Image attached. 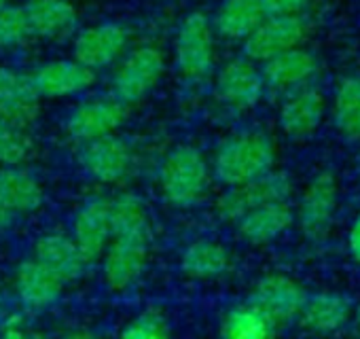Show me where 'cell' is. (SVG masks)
<instances>
[{
  "instance_id": "cell-36",
  "label": "cell",
  "mask_w": 360,
  "mask_h": 339,
  "mask_svg": "<svg viewBox=\"0 0 360 339\" xmlns=\"http://www.w3.org/2000/svg\"><path fill=\"white\" fill-rule=\"evenodd\" d=\"M15 223V215L11 210H7L3 204H0V234H5L13 227Z\"/></svg>"
},
{
  "instance_id": "cell-8",
  "label": "cell",
  "mask_w": 360,
  "mask_h": 339,
  "mask_svg": "<svg viewBox=\"0 0 360 339\" xmlns=\"http://www.w3.org/2000/svg\"><path fill=\"white\" fill-rule=\"evenodd\" d=\"M337 196V179L330 172L316 174L307 185L299 206V227L309 242L320 244L328 238L335 219Z\"/></svg>"
},
{
  "instance_id": "cell-38",
  "label": "cell",
  "mask_w": 360,
  "mask_h": 339,
  "mask_svg": "<svg viewBox=\"0 0 360 339\" xmlns=\"http://www.w3.org/2000/svg\"><path fill=\"white\" fill-rule=\"evenodd\" d=\"M354 320H356V326H358V331H360V303H358V307H356V312H354Z\"/></svg>"
},
{
  "instance_id": "cell-7",
  "label": "cell",
  "mask_w": 360,
  "mask_h": 339,
  "mask_svg": "<svg viewBox=\"0 0 360 339\" xmlns=\"http://www.w3.org/2000/svg\"><path fill=\"white\" fill-rule=\"evenodd\" d=\"M77 161L83 172L98 183L112 185L123 181L134 165V151L127 140L110 134L98 140L83 142Z\"/></svg>"
},
{
  "instance_id": "cell-10",
  "label": "cell",
  "mask_w": 360,
  "mask_h": 339,
  "mask_svg": "<svg viewBox=\"0 0 360 339\" xmlns=\"http://www.w3.org/2000/svg\"><path fill=\"white\" fill-rule=\"evenodd\" d=\"M307 32L301 15H274L265 18L261 26L244 41V53L250 62H267L284 51L299 47Z\"/></svg>"
},
{
  "instance_id": "cell-40",
  "label": "cell",
  "mask_w": 360,
  "mask_h": 339,
  "mask_svg": "<svg viewBox=\"0 0 360 339\" xmlns=\"http://www.w3.org/2000/svg\"><path fill=\"white\" fill-rule=\"evenodd\" d=\"M30 339H49V337H45V335H32Z\"/></svg>"
},
{
  "instance_id": "cell-5",
  "label": "cell",
  "mask_w": 360,
  "mask_h": 339,
  "mask_svg": "<svg viewBox=\"0 0 360 339\" xmlns=\"http://www.w3.org/2000/svg\"><path fill=\"white\" fill-rule=\"evenodd\" d=\"M176 66L187 79H204L214 66V34L204 13H191L183 20L174 45Z\"/></svg>"
},
{
  "instance_id": "cell-19",
  "label": "cell",
  "mask_w": 360,
  "mask_h": 339,
  "mask_svg": "<svg viewBox=\"0 0 360 339\" xmlns=\"http://www.w3.org/2000/svg\"><path fill=\"white\" fill-rule=\"evenodd\" d=\"M318 72V60L307 49L295 47L263 62V83L274 91H295L311 81Z\"/></svg>"
},
{
  "instance_id": "cell-18",
  "label": "cell",
  "mask_w": 360,
  "mask_h": 339,
  "mask_svg": "<svg viewBox=\"0 0 360 339\" xmlns=\"http://www.w3.org/2000/svg\"><path fill=\"white\" fill-rule=\"evenodd\" d=\"M30 79L41 98H66L91 87L96 72L77 60H56L43 64Z\"/></svg>"
},
{
  "instance_id": "cell-14",
  "label": "cell",
  "mask_w": 360,
  "mask_h": 339,
  "mask_svg": "<svg viewBox=\"0 0 360 339\" xmlns=\"http://www.w3.org/2000/svg\"><path fill=\"white\" fill-rule=\"evenodd\" d=\"M326 102L318 87L303 85L286 96L280 106V127L292 140H305L314 136L324 119Z\"/></svg>"
},
{
  "instance_id": "cell-28",
  "label": "cell",
  "mask_w": 360,
  "mask_h": 339,
  "mask_svg": "<svg viewBox=\"0 0 360 339\" xmlns=\"http://www.w3.org/2000/svg\"><path fill=\"white\" fill-rule=\"evenodd\" d=\"M276 322L252 303L229 309L221 322V339H276Z\"/></svg>"
},
{
  "instance_id": "cell-15",
  "label": "cell",
  "mask_w": 360,
  "mask_h": 339,
  "mask_svg": "<svg viewBox=\"0 0 360 339\" xmlns=\"http://www.w3.org/2000/svg\"><path fill=\"white\" fill-rule=\"evenodd\" d=\"M79 250L91 263L100 259L112 238V219H110V200L91 198L87 200L75 217L72 236Z\"/></svg>"
},
{
  "instance_id": "cell-30",
  "label": "cell",
  "mask_w": 360,
  "mask_h": 339,
  "mask_svg": "<svg viewBox=\"0 0 360 339\" xmlns=\"http://www.w3.org/2000/svg\"><path fill=\"white\" fill-rule=\"evenodd\" d=\"M32 153V142L26 132L7 119L0 117V163L3 165H20Z\"/></svg>"
},
{
  "instance_id": "cell-37",
  "label": "cell",
  "mask_w": 360,
  "mask_h": 339,
  "mask_svg": "<svg viewBox=\"0 0 360 339\" xmlns=\"http://www.w3.org/2000/svg\"><path fill=\"white\" fill-rule=\"evenodd\" d=\"M62 339H100L96 333H89V331H72L68 335H64Z\"/></svg>"
},
{
  "instance_id": "cell-26",
  "label": "cell",
  "mask_w": 360,
  "mask_h": 339,
  "mask_svg": "<svg viewBox=\"0 0 360 339\" xmlns=\"http://www.w3.org/2000/svg\"><path fill=\"white\" fill-rule=\"evenodd\" d=\"M265 18L261 0H225L217 11L214 26L225 39L246 41Z\"/></svg>"
},
{
  "instance_id": "cell-34",
  "label": "cell",
  "mask_w": 360,
  "mask_h": 339,
  "mask_svg": "<svg viewBox=\"0 0 360 339\" xmlns=\"http://www.w3.org/2000/svg\"><path fill=\"white\" fill-rule=\"evenodd\" d=\"M347 248H349L352 259L360 265V215L356 217V221H354V225H352V229H349Z\"/></svg>"
},
{
  "instance_id": "cell-16",
  "label": "cell",
  "mask_w": 360,
  "mask_h": 339,
  "mask_svg": "<svg viewBox=\"0 0 360 339\" xmlns=\"http://www.w3.org/2000/svg\"><path fill=\"white\" fill-rule=\"evenodd\" d=\"M37 263H41L47 271H51L62 284L79 280L89 261L79 250L75 240L66 234H47L37 240L34 244V257Z\"/></svg>"
},
{
  "instance_id": "cell-35",
  "label": "cell",
  "mask_w": 360,
  "mask_h": 339,
  "mask_svg": "<svg viewBox=\"0 0 360 339\" xmlns=\"http://www.w3.org/2000/svg\"><path fill=\"white\" fill-rule=\"evenodd\" d=\"M30 337L32 335L24 326H20L18 322H9L3 328V333H0V339H30Z\"/></svg>"
},
{
  "instance_id": "cell-24",
  "label": "cell",
  "mask_w": 360,
  "mask_h": 339,
  "mask_svg": "<svg viewBox=\"0 0 360 339\" xmlns=\"http://www.w3.org/2000/svg\"><path fill=\"white\" fill-rule=\"evenodd\" d=\"M24 11L32 37L60 39L77 26V9L68 0H30Z\"/></svg>"
},
{
  "instance_id": "cell-20",
  "label": "cell",
  "mask_w": 360,
  "mask_h": 339,
  "mask_svg": "<svg viewBox=\"0 0 360 339\" xmlns=\"http://www.w3.org/2000/svg\"><path fill=\"white\" fill-rule=\"evenodd\" d=\"M64 284L34 259L24 261L15 271V293L20 303L30 312H43L58 303Z\"/></svg>"
},
{
  "instance_id": "cell-6",
  "label": "cell",
  "mask_w": 360,
  "mask_h": 339,
  "mask_svg": "<svg viewBox=\"0 0 360 339\" xmlns=\"http://www.w3.org/2000/svg\"><path fill=\"white\" fill-rule=\"evenodd\" d=\"M165 60L155 47H140L131 51L112 75V98L129 106L148 96L159 83Z\"/></svg>"
},
{
  "instance_id": "cell-41",
  "label": "cell",
  "mask_w": 360,
  "mask_h": 339,
  "mask_svg": "<svg viewBox=\"0 0 360 339\" xmlns=\"http://www.w3.org/2000/svg\"><path fill=\"white\" fill-rule=\"evenodd\" d=\"M358 163H360V159H358Z\"/></svg>"
},
{
  "instance_id": "cell-33",
  "label": "cell",
  "mask_w": 360,
  "mask_h": 339,
  "mask_svg": "<svg viewBox=\"0 0 360 339\" xmlns=\"http://www.w3.org/2000/svg\"><path fill=\"white\" fill-rule=\"evenodd\" d=\"M261 5H263L267 18H274V15H299L309 5V0H261Z\"/></svg>"
},
{
  "instance_id": "cell-13",
  "label": "cell",
  "mask_w": 360,
  "mask_h": 339,
  "mask_svg": "<svg viewBox=\"0 0 360 339\" xmlns=\"http://www.w3.org/2000/svg\"><path fill=\"white\" fill-rule=\"evenodd\" d=\"M214 89L223 104L246 110L259 104L265 91V83L261 70L248 58H236L221 68Z\"/></svg>"
},
{
  "instance_id": "cell-29",
  "label": "cell",
  "mask_w": 360,
  "mask_h": 339,
  "mask_svg": "<svg viewBox=\"0 0 360 339\" xmlns=\"http://www.w3.org/2000/svg\"><path fill=\"white\" fill-rule=\"evenodd\" d=\"M110 219H112V236L127 231H148V215L140 198L131 193L117 196L110 200Z\"/></svg>"
},
{
  "instance_id": "cell-9",
  "label": "cell",
  "mask_w": 360,
  "mask_h": 339,
  "mask_svg": "<svg viewBox=\"0 0 360 339\" xmlns=\"http://www.w3.org/2000/svg\"><path fill=\"white\" fill-rule=\"evenodd\" d=\"M307 299V290L286 274L263 276L250 295V303L261 309L276 324L290 322L299 318Z\"/></svg>"
},
{
  "instance_id": "cell-2",
  "label": "cell",
  "mask_w": 360,
  "mask_h": 339,
  "mask_svg": "<svg viewBox=\"0 0 360 339\" xmlns=\"http://www.w3.org/2000/svg\"><path fill=\"white\" fill-rule=\"evenodd\" d=\"M210 165L200 148L180 144L172 148L159 167V189L174 208H191L208 193Z\"/></svg>"
},
{
  "instance_id": "cell-27",
  "label": "cell",
  "mask_w": 360,
  "mask_h": 339,
  "mask_svg": "<svg viewBox=\"0 0 360 339\" xmlns=\"http://www.w3.org/2000/svg\"><path fill=\"white\" fill-rule=\"evenodd\" d=\"M333 123L343 140H360V77L339 81L333 98Z\"/></svg>"
},
{
  "instance_id": "cell-17",
  "label": "cell",
  "mask_w": 360,
  "mask_h": 339,
  "mask_svg": "<svg viewBox=\"0 0 360 339\" xmlns=\"http://www.w3.org/2000/svg\"><path fill=\"white\" fill-rule=\"evenodd\" d=\"M39 100L30 77L0 66V117L26 129L39 117Z\"/></svg>"
},
{
  "instance_id": "cell-12",
  "label": "cell",
  "mask_w": 360,
  "mask_h": 339,
  "mask_svg": "<svg viewBox=\"0 0 360 339\" xmlns=\"http://www.w3.org/2000/svg\"><path fill=\"white\" fill-rule=\"evenodd\" d=\"M127 41H129V32L121 24L106 22V24L91 26L75 39V47H72L75 60L96 72L117 62L125 51Z\"/></svg>"
},
{
  "instance_id": "cell-4",
  "label": "cell",
  "mask_w": 360,
  "mask_h": 339,
  "mask_svg": "<svg viewBox=\"0 0 360 339\" xmlns=\"http://www.w3.org/2000/svg\"><path fill=\"white\" fill-rule=\"evenodd\" d=\"M102 257V276L108 288L125 290L134 286L146 267L148 231H127L112 236Z\"/></svg>"
},
{
  "instance_id": "cell-32",
  "label": "cell",
  "mask_w": 360,
  "mask_h": 339,
  "mask_svg": "<svg viewBox=\"0 0 360 339\" xmlns=\"http://www.w3.org/2000/svg\"><path fill=\"white\" fill-rule=\"evenodd\" d=\"M119 339H172V335L157 314H142L125 324Z\"/></svg>"
},
{
  "instance_id": "cell-21",
  "label": "cell",
  "mask_w": 360,
  "mask_h": 339,
  "mask_svg": "<svg viewBox=\"0 0 360 339\" xmlns=\"http://www.w3.org/2000/svg\"><path fill=\"white\" fill-rule=\"evenodd\" d=\"M43 187L32 172L22 165H0V204L18 215H28L41 208Z\"/></svg>"
},
{
  "instance_id": "cell-3",
  "label": "cell",
  "mask_w": 360,
  "mask_h": 339,
  "mask_svg": "<svg viewBox=\"0 0 360 339\" xmlns=\"http://www.w3.org/2000/svg\"><path fill=\"white\" fill-rule=\"evenodd\" d=\"M292 193V183L286 172L271 170L265 177L255 179L244 185L227 187V191L217 202V212L223 221L238 223L244 215H248L255 208L286 202Z\"/></svg>"
},
{
  "instance_id": "cell-22",
  "label": "cell",
  "mask_w": 360,
  "mask_h": 339,
  "mask_svg": "<svg viewBox=\"0 0 360 339\" xmlns=\"http://www.w3.org/2000/svg\"><path fill=\"white\" fill-rule=\"evenodd\" d=\"M349 312L352 307L347 297L324 290V293L307 295L299 318L305 331L314 335H333L347 324Z\"/></svg>"
},
{
  "instance_id": "cell-31",
  "label": "cell",
  "mask_w": 360,
  "mask_h": 339,
  "mask_svg": "<svg viewBox=\"0 0 360 339\" xmlns=\"http://www.w3.org/2000/svg\"><path fill=\"white\" fill-rule=\"evenodd\" d=\"M32 37L24 7L7 5L0 11V47H18Z\"/></svg>"
},
{
  "instance_id": "cell-1",
  "label": "cell",
  "mask_w": 360,
  "mask_h": 339,
  "mask_svg": "<svg viewBox=\"0 0 360 339\" xmlns=\"http://www.w3.org/2000/svg\"><path fill=\"white\" fill-rule=\"evenodd\" d=\"M276 163V144L263 132H244L227 138L214 155V177L227 187L265 177Z\"/></svg>"
},
{
  "instance_id": "cell-11",
  "label": "cell",
  "mask_w": 360,
  "mask_h": 339,
  "mask_svg": "<svg viewBox=\"0 0 360 339\" xmlns=\"http://www.w3.org/2000/svg\"><path fill=\"white\" fill-rule=\"evenodd\" d=\"M127 117V106L115 98H98L77 106L68 121L66 132L77 142H89L115 134Z\"/></svg>"
},
{
  "instance_id": "cell-23",
  "label": "cell",
  "mask_w": 360,
  "mask_h": 339,
  "mask_svg": "<svg viewBox=\"0 0 360 339\" xmlns=\"http://www.w3.org/2000/svg\"><path fill=\"white\" fill-rule=\"evenodd\" d=\"M295 221L292 208L286 202L267 204L250 210L238 221V234L248 244H269L278 240Z\"/></svg>"
},
{
  "instance_id": "cell-25",
  "label": "cell",
  "mask_w": 360,
  "mask_h": 339,
  "mask_svg": "<svg viewBox=\"0 0 360 339\" xmlns=\"http://www.w3.org/2000/svg\"><path fill=\"white\" fill-rule=\"evenodd\" d=\"M231 267V255L227 246L214 240L191 242L180 255V269L195 280H212Z\"/></svg>"
},
{
  "instance_id": "cell-39",
  "label": "cell",
  "mask_w": 360,
  "mask_h": 339,
  "mask_svg": "<svg viewBox=\"0 0 360 339\" xmlns=\"http://www.w3.org/2000/svg\"><path fill=\"white\" fill-rule=\"evenodd\" d=\"M7 5H9V0H0V11H3V9H5Z\"/></svg>"
}]
</instances>
